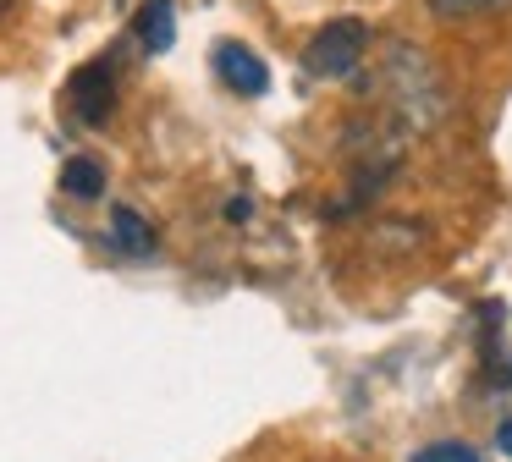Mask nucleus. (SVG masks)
<instances>
[{"instance_id": "nucleus-1", "label": "nucleus", "mask_w": 512, "mask_h": 462, "mask_svg": "<svg viewBox=\"0 0 512 462\" xmlns=\"http://www.w3.org/2000/svg\"><path fill=\"white\" fill-rule=\"evenodd\" d=\"M364 50H369V22L364 17H331L309 39L303 66H309L314 77H353L358 61H364Z\"/></svg>"}, {"instance_id": "nucleus-2", "label": "nucleus", "mask_w": 512, "mask_h": 462, "mask_svg": "<svg viewBox=\"0 0 512 462\" xmlns=\"http://www.w3.org/2000/svg\"><path fill=\"white\" fill-rule=\"evenodd\" d=\"M67 105H72V116H78L83 127H105L111 110H116V72H111V61L78 66L72 83H67Z\"/></svg>"}, {"instance_id": "nucleus-3", "label": "nucleus", "mask_w": 512, "mask_h": 462, "mask_svg": "<svg viewBox=\"0 0 512 462\" xmlns=\"http://www.w3.org/2000/svg\"><path fill=\"white\" fill-rule=\"evenodd\" d=\"M215 77H221L232 94H243V99H248V94H265V88H270V66L259 61L248 44H237V39H221V44H215Z\"/></svg>"}, {"instance_id": "nucleus-4", "label": "nucleus", "mask_w": 512, "mask_h": 462, "mask_svg": "<svg viewBox=\"0 0 512 462\" xmlns=\"http://www.w3.org/2000/svg\"><path fill=\"white\" fill-rule=\"evenodd\" d=\"M133 33L149 55L171 50V39H177V6H171V0H144L138 17H133Z\"/></svg>"}, {"instance_id": "nucleus-5", "label": "nucleus", "mask_w": 512, "mask_h": 462, "mask_svg": "<svg viewBox=\"0 0 512 462\" xmlns=\"http://www.w3.org/2000/svg\"><path fill=\"white\" fill-rule=\"evenodd\" d=\"M111 248L127 253V259H149V253H155V226H149L138 209L122 204V209L111 215Z\"/></svg>"}, {"instance_id": "nucleus-6", "label": "nucleus", "mask_w": 512, "mask_h": 462, "mask_svg": "<svg viewBox=\"0 0 512 462\" xmlns=\"http://www.w3.org/2000/svg\"><path fill=\"white\" fill-rule=\"evenodd\" d=\"M61 187H67V198H100L105 193V165L100 160H89V154H78V160H67L61 165Z\"/></svg>"}, {"instance_id": "nucleus-7", "label": "nucleus", "mask_w": 512, "mask_h": 462, "mask_svg": "<svg viewBox=\"0 0 512 462\" xmlns=\"http://www.w3.org/2000/svg\"><path fill=\"white\" fill-rule=\"evenodd\" d=\"M501 6H512V0H430V11H435V17H446V22L485 17V11H501Z\"/></svg>"}, {"instance_id": "nucleus-8", "label": "nucleus", "mask_w": 512, "mask_h": 462, "mask_svg": "<svg viewBox=\"0 0 512 462\" xmlns=\"http://www.w3.org/2000/svg\"><path fill=\"white\" fill-rule=\"evenodd\" d=\"M413 462H479L474 446H457V440H441V446H424Z\"/></svg>"}, {"instance_id": "nucleus-9", "label": "nucleus", "mask_w": 512, "mask_h": 462, "mask_svg": "<svg viewBox=\"0 0 512 462\" xmlns=\"http://www.w3.org/2000/svg\"><path fill=\"white\" fill-rule=\"evenodd\" d=\"M254 215V204H248V198H232V204H226V220H248Z\"/></svg>"}, {"instance_id": "nucleus-10", "label": "nucleus", "mask_w": 512, "mask_h": 462, "mask_svg": "<svg viewBox=\"0 0 512 462\" xmlns=\"http://www.w3.org/2000/svg\"><path fill=\"white\" fill-rule=\"evenodd\" d=\"M496 446H501V451H507V457H512V418H507V424L496 429Z\"/></svg>"}, {"instance_id": "nucleus-11", "label": "nucleus", "mask_w": 512, "mask_h": 462, "mask_svg": "<svg viewBox=\"0 0 512 462\" xmlns=\"http://www.w3.org/2000/svg\"><path fill=\"white\" fill-rule=\"evenodd\" d=\"M17 6V0H0V17H6V11H12Z\"/></svg>"}]
</instances>
